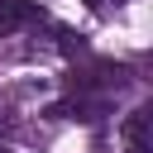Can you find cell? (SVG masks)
I'll use <instances>...</instances> for the list:
<instances>
[{"label": "cell", "mask_w": 153, "mask_h": 153, "mask_svg": "<svg viewBox=\"0 0 153 153\" xmlns=\"http://www.w3.org/2000/svg\"><path fill=\"white\" fill-rule=\"evenodd\" d=\"M120 139H124V153H153V110L148 105L129 110V120L120 124Z\"/></svg>", "instance_id": "cell-1"}, {"label": "cell", "mask_w": 153, "mask_h": 153, "mask_svg": "<svg viewBox=\"0 0 153 153\" xmlns=\"http://www.w3.org/2000/svg\"><path fill=\"white\" fill-rule=\"evenodd\" d=\"M43 14L29 5V0H0V38L5 33H19L24 24H38Z\"/></svg>", "instance_id": "cell-2"}, {"label": "cell", "mask_w": 153, "mask_h": 153, "mask_svg": "<svg viewBox=\"0 0 153 153\" xmlns=\"http://www.w3.org/2000/svg\"><path fill=\"white\" fill-rule=\"evenodd\" d=\"M0 153H10V148H0Z\"/></svg>", "instance_id": "cell-3"}]
</instances>
